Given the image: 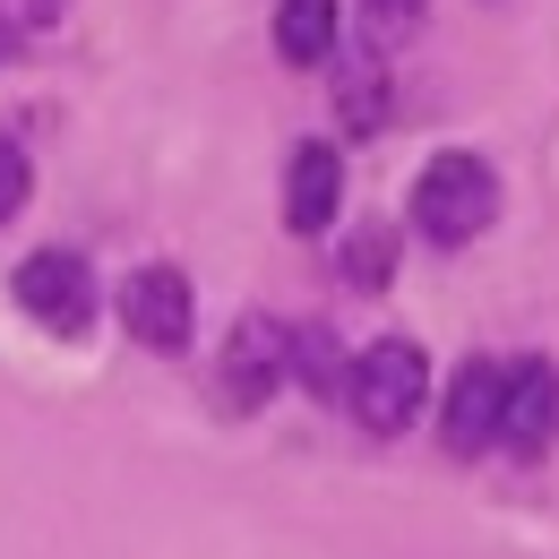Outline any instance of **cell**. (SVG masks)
Masks as SVG:
<instances>
[{"label":"cell","instance_id":"cell-13","mask_svg":"<svg viewBox=\"0 0 559 559\" xmlns=\"http://www.w3.org/2000/svg\"><path fill=\"white\" fill-rule=\"evenodd\" d=\"M370 17H379V26H414L421 0H370Z\"/></svg>","mask_w":559,"mask_h":559},{"label":"cell","instance_id":"cell-14","mask_svg":"<svg viewBox=\"0 0 559 559\" xmlns=\"http://www.w3.org/2000/svg\"><path fill=\"white\" fill-rule=\"evenodd\" d=\"M9 52H17V26H9V17H0V61H9Z\"/></svg>","mask_w":559,"mask_h":559},{"label":"cell","instance_id":"cell-6","mask_svg":"<svg viewBox=\"0 0 559 559\" xmlns=\"http://www.w3.org/2000/svg\"><path fill=\"white\" fill-rule=\"evenodd\" d=\"M499 405H508V379H499V361H465V370L448 379L439 439H448L456 456H483L490 439H499Z\"/></svg>","mask_w":559,"mask_h":559},{"label":"cell","instance_id":"cell-4","mask_svg":"<svg viewBox=\"0 0 559 559\" xmlns=\"http://www.w3.org/2000/svg\"><path fill=\"white\" fill-rule=\"evenodd\" d=\"M121 328H130L146 353H181L190 345V276L139 267V276L121 284Z\"/></svg>","mask_w":559,"mask_h":559},{"label":"cell","instance_id":"cell-3","mask_svg":"<svg viewBox=\"0 0 559 559\" xmlns=\"http://www.w3.org/2000/svg\"><path fill=\"white\" fill-rule=\"evenodd\" d=\"M9 293H17L52 336H86V319H95V276H86V259H70V250H35V259L9 276Z\"/></svg>","mask_w":559,"mask_h":559},{"label":"cell","instance_id":"cell-9","mask_svg":"<svg viewBox=\"0 0 559 559\" xmlns=\"http://www.w3.org/2000/svg\"><path fill=\"white\" fill-rule=\"evenodd\" d=\"M276 52L293 70L336 52V0H276Z\"/></svg>","mask_w":559,"mask_h":559},{"label":"cell","instance_id":"cell-12","mask_svg":"<svg viewBox=\"0 0 559 559\" xmlns=\"http://www.w3.org/2000/svg\"><path fill=\"white\" fill-rule=\"evenodd\" d=\"M293 370H301V379H319V388H336V353H328L319 328H301V336H293Z\"/></svg>","mask_w":559,"mask_h":559},{"label":"cell","instance_id":"cell-8","mask_svg":"<svg viewBox=\"0 0 559 559\" xmlns=\"http://www.w3.org/2000/svg\"><path fill=\"white\" fill-rule=\"evenodd\" d=\"M336 199H345L336 146H293V164H284V224H293V233H328Z\"/></svg>","mask_w":559,"mask_h":559},{"label":"cell","instance_id":"cell-1","mask_svg":"<svg viewBox=\"0 0 559 559\" xmlns=\"http://www.w3.org/2000/svg\"><path fill=\"white\" fill-rule=\"evenodd\" d=\"M490 215H499V181H490L483 155H430L414 181V233L421 241H439V250H465L474 233H483Z\"/></svg>","mask_w":559,"mask_h":559},{"label":"cell","instance_id":"cell-2","mask_svg":"<svg viewBox=\"0 0 559 559\" xmlns=\"http://www.w3.org/2000/svg\"><path fill=\"white\" fill-rule=\"evenodd\" d=\"M421 396H430V361H421L414 345H370L361 361L345 370V414L361 421V430H405V421L421 414Z\"/></svg>","mask_w":559,"mask_h":559},{"label":"cell","instance_id":"cell-7","mask_svg":"<svg viewBox=\"0 0 559 559\" xmlns=\"http://www.w3.org/2000/svg\"><path fill=\"white\" fill-rule=\"evenodd\" d=\"M559 430V370L551 361H516L508 370V405H499V448L508 456H543Z\"/></svg>","mask_w":559,"mask_h":559},{"label":"cell","instance_id":"cell-11","mask_svg":"<svg viewBox=\"0 0 559 559\" xmlns=\"http://www.w3.org/2000/svg\"><path fill=\"white\" fill-rule=\"evenodd\" d=\"M17 207H26V146L0 130V224H9Z\"/></svg>","mask_w":559,"mask_h":559},{"label":"cell","instance_id":"cell-10","mask_svg":"<svg viewBox=\"0 0 559 559\" xmlns=\"http://www.w3.org/2000/svg\"><path fill=\"white\" fill-rule=\"evenodd\" d=\"M388 276H396V233H388V224H361V233L345 241V284L379 293Z\"/></svg>","mask_w":559,"mask_h":559},{"label":"cell","instance_id":"cell-5","mask_svg":"<svg viewBox=\"0 0 559 559\" xmlns=\"http://www.w3.org/2000/svg\"><path fill=\"white\" fill-rule=\"evenodd\" d=\"M284 370H293L284 328H276V319H241L233 345H224V405H233V414H259V405L276 396Z\"/></svg>","mask_w":559,"mask_h":559}]
</instances>
